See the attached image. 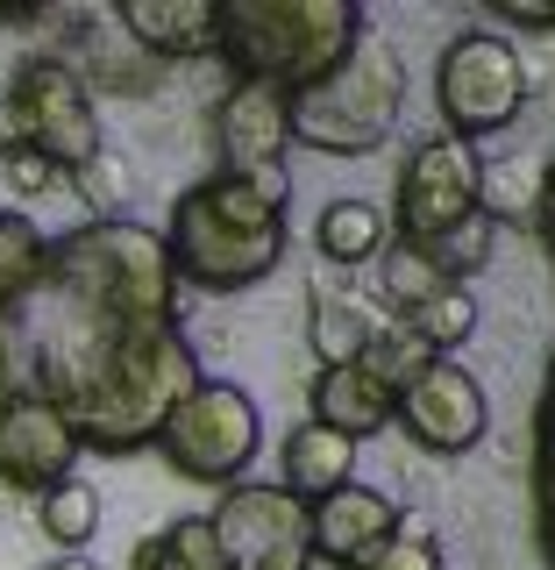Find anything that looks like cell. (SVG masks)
<instances>
[{
    "mask_svg": "<svg viewBox=\"0 0 555 570\" xmlns=\"http://www.w3.org/2000/svg\"><path fill=\"white\" fill-rule=\"evenodd\" d=\"M257 442H264V421H257V400L228 379H200L186 400L171 406V421L157 428V456L171 463L178 478L192 485H242V471L257 463Z\"/></svg>",
    "mask_w": 555,
    "mask_h": 570,
    "instance_id": "8992f818",
    "label": "cell"
},
{
    "mask_svg": "<svg viewBox=\"0 0 555 570\" xmlns=\"http://www.w3.org/2000/svg\"><path fill=\"white\" fill-rule=\"evenodd\" d=\"M0 150L43 157L50 171L86 178L100 165V107L58 50H36L0 86Z\"/></svg>",
    "mask_w": 555,
    "mask_h": 570,
    "instance_id": "5b68a950",
    "label": "cell"
},
{
    "mask_svg": "<svg viewBox=\"0 0 555 570\" xmlns=\"http://www.w3.org/2000/svg\"><path fill=\"white\" fill-rule=\"evenodd\" d=\"M79 435H71V421L58 414L50 400H36V392H0V492H58L65 478H79L71 463H79Z\"/></svg>",
    "mask_w": 555,
    "mask_h": 570,
    "instance_id": "7c38bea8",
    "label": "cell"
},
{
    "mask_svg": "<svg viewBox=\"0 0 555 570\" xmlns=\"http://www.w3.org/2000/svg\"><path fill=\"white\" fill-rule=\"evenodd\" d=\"M349 570H442V542L420 521H399V534H392L378 557H364V563H349Z\"/></svg>",
    "mask_w": 555,
    "mask_h": 570,
    "instance_id": "484cf974",
    "label": "cell"
},
{
    "mask_svg": "<svg viewBox=\"0 0 555 570\" xmlns=\"http://www.w3.org/2000/svg\"><path fill=\"white\" fill-rule=\"evenodd\" d=\"M0 171L14 178V193H29V200H43V193L65 186V171H50L43 157H22V150H0Z\"/></svg>",
    "mask_w": 555,
    "mask_h": 570,
    "instance_id": "83f0119b",
    "label": "cell"
},
{
    "mask_svg": "<svg viewBox=\"0 0 555 570\" xmlns=\"http://www.w3.org/2000/svg\"><path fill=\"white\" fill-rule=\"evenodd\" d=\"M129 570H228V557L214 542L207 513H186V521H165L157 534H142L129 549Z\"/></svg>",
    "mask_w": 555,
    "mask_h": 570,
    "instance_id": "d6986e66",
    "label": "cell"
},
{
    "mask_svg": "<svg viewBox=\"0 0 555 570\" xmlns=\"http://www.w3.org/2000/svg\"><path fill=\"white\" fill-rule=\"evenodd\" d=\"M378 293H385L392 314H414V307H427L435 293H449V278H442V264L427 257V249H414V243L392 236V243L378 249Z\"/></svg>",
    "mask_w": 555,
    "mask_h": 570,
    "instance_id": "44dd1931",
    "label": "cell"
},
{
    "mask_svg": "<svg viewBox=\"0 0 555 570\" xmlns=\"http://www.w3.org/2000/svg\"><path fill=\"white\" fill-rule=\"evenodd\" d=\"M299 570H320V563H299Z\"/></svg>",
    "mask_w": 555,
    "mask_h": 570,
    "instance_id": "4dcf8cb0",
    "label": "cell"
},
{
    "mask_svg": "<svg viewBox=\"0 0 555 570\" xmlns=\"http://www.w3.org/2000/svg\"><path fill=\"white\" fill-rule=\"evenodd\" d=\"M115 22L157 65H186L221 50V0H129V8H115Z\"/></svg>",
    "mask_w": 555,
    "mask_h": 570,
    "instance_id": "5bb4252c",
    "label": "cell"
},
{
    "mask_svg": "<svg viewBox=\"0 0 555 570\" xmlns=\"http://www.w3.org/2000/svg\"><path fill=\"white\" fill-rule=\"evenodd\" d=\"M392 428H406V442L427 450V456H470L477 442H485V428H492V400H485V385H477L470 364L435 356V364L399 392Z\"/></svg>",
    "mask_w": 555,
    "mask_h": 570,
    "instance_id": "8fae6325",
    "label": "cell"
},
{
    "mask_svg": "<svg viewBox=\"0 0 555 570\" xmlns=\"http://www.w3.org/2000/svg\"><path fill=\"white\" fill-rule=\"evenodd\" d=\"M165 257H171L178 293L186 285L192 293H249L285 264V207L228 171L192 178L171 200Z\"/></svg>",
    "mask_w": 555,
    "mask_h": 570,
    "instance_id": "6da1fadb",
    "label": "cell"
},
{
    "mask_svg": "<svg viewBox=\"0 0 555 570\" xmlns=\"http://www.w3.org/2000/svg\"><path fill=\"white\" fill-rule=\"evenodd\" d=\"M534 228H542V243H548V257H555V165L542 178V193H534Z\"/></svg>",
    "mask_w": 555,
    "mask_h": 570,
    "instance_id": "f1b7e54d",
    "label": "cell"
},
{
    "mask_svg": "<svg viewBox=\"0 0 555 570\" xmlns=\"http://www.w3.org/2000/svg\"><path fill=\"white\" fill-rule=\"evenodd\" d=\"M406 513L392 507V499L378 485H343V492H328V499H314L307 507V534H314V563H335V570H349V563H364V557H378V549L399 534Z\"/></svg>",
    "mask_w": 555,
    "mask_h": 570,
    "instance_id": "4fadbf2b",
    "label": "cell"
},
{
    "mask_svg": "<svg viewBox=\"0 0 555 570\" xmlns=\"http://www.w3.org/2000/svg\"><path fill=\"white\" fill-rule=\"evenodd\" d=\"M307 406L320 428H335V435H349V442H370V435H385L392 428V392L370 379L364 364H328V371H314V385H307Z\"/></svg>",
    "mask_w": 555,
    "mask_h": 570,
    "instance_id": "9a60e30c",
    "label": "cell"
},
{
    "mask_svg": "<svg viewBox=\"0 0 555 570\" xmlns=\"http://www.w3.org/2000/svg\"><path fill=\"white\" fill-rule=\"evenodd\" d=\"M214 142H221V171L257 186L264 200L285 207V150H293V94L264 79H236L214 107Z\"/></svg>",
    "mask_w": 555,
    "mask_h": 570,
    "instance_id": "30bf717a",
    "label": "cell"
},
{
    "mask_svg": "<svg viewBox=\"0 0 555 570\" xmlns=\"http://www.w3.org/2000/svg\"><path fill=\"white\" fill-rule=\"evenodd\" d=\"M356 364H364L370 379H378V385L392 392V400H399V392L414 385L427 364H435V350H420L414 335H406V321H378V335H370V350L356 356Z\"/></svg>",
    "mask_w": 555,
    "mask_h": 570,
    "instance_id": "cb8c5ba5",
    "label": "cell"
},
{
    "mask_svg": "<svg viewBox=\"0 0 555 570\" xmlns=\"http://www.w3.org/2000/svg\"><path fill=\"white\" fill-rule=\"evenodd\" d=\"M43 570H100V563H93V557H86V549H71V557H50Z\"/></svg>",
    "mask_w": 555,
    "mask_h": 570,
    "instance_id": "f546056e",
    "label": "cell"
},
{
    "mask_svg": "<svg viewBox=\"0 0 555 570\" xmlns=\"http://www.w3.org/2000/svg\"><path fill=\"white\" fill-rule=\"evenodd\" d=\"M50 293L65 307L115 321V328H171L178 321V278L165 257V236L142 222H100L71 228V236H50Z\"/></svg>",
    "mask_w": 555,
    "mask_h": 570,
    "instance_id": "7a4b0ae2",
    "label": "cell"
},
{
    "mask_svg": "<svg viewBox=\"0 0 555 570\" xmlns=\"http://www.w3.org/2000/svg\"><path fill=\"white\" fill-rule=\"evenodd\" d=\"M307 335H314L320 371H328V364H356V356L370 350V335H378V321L343 293H314L307 299Z\"/></svg>",
    "mask_w": 555,
    "mask_h": 570,
    "instance_id": "ffe728a7",
    "label": "cell"
},
{
    "mask_svg": "<svg viewBox=\"0 0 555 570\" xmlns=\"http://www.w3.org/2000/svg\"><path fill=\"white\" fill-rule=\"evenodd\" d=\"M406 107V65L399 50L364 36L328 79L293 94V142H307L320 157H370L378 142L399 129Z\"/></svg>",
    "mask_w": 555,
    "mask_h": 570,
    "instance_id": "277c9868",
    "label": "cell"
},
{
    "mask_svg": "<svg viewBox=\"0 0 555 570\" xmlns=\"http://www.w3.org/2000/svg\"><path fill=\"white\" fill-rule=\"evenodd\" d=\"M214 542H221L228 570H299L314 563V534H307V499H293L285 485H228L207 513Z\"/></svg>",
    "mask_w": 555,
    "mask_h": 570,
    "instance_id": "9c48e42d",
    "label": "cell"
},
{
    "mask_svg": "<svg viewBox=\"0 0 555 570\" xmlns=\"http://www.w3.org/2000/svg\"><path fill=\"white\" fill-rule=\"evenodd\" d=\"M285 463H278V485L293 492V499H328V492H343V485H356V442L349 435H335V428H320V421H299L293 435H285V450H278Z\"/></svg>",
    "mask_w": 555,
    "mask_h": 570,
    "instance_id": "2e32d148",
    "label": "cell"
},
{
    "mask_svg": "<svg viewBox=\"0 0 555 570\" xmlns=\"http://www.w3.org/2000/svg\"><path fill=\"white\" fill-rule=\"evenodd\" d=\"M392 243V222L378 200H356V193H343V200H328L314 214V249L328 264H343V272H356V264H378V249Z\"/></svg>",
    "mask_w": 555,
    "mask_h": 570,
    "instance_id": "e0dca14e",
    "label": "cell"
},
{
    "mask_svg": "<svg viewBox=\"0 0 555 570\" xmlns=\"http://www.w3.org/2000/svg\"><path fill=\"white\" fill-rule=\"evenodd\" d=\"M492 243H498V222H492V214H470V222L449 228L427 257L442 264V278H449V285H470V272H485V264H492Z\"/></svg>",
    "mask_w": 555,
    "mask_h": 570,
    "instance_id": "d4e9b609",
    "label": "cell"
},
{
    "mask_svg": "<svg viewBox=\"0 0 555 570\" xmlns=\"http://www.w3.org/2000/svg\"><path fill=\"white\" fill-rule=\"evenodd\" d=\"M370 36L364 8L349 0H221V58L236 79H264V86H299L328 79Z\"/></svg>",
    "mask_w": 555,
    "mask_h": 570,
    "instance_id": "3957f363",
    "label": "cell"
},
{
    "mask_svg": "<svg viewBox=\"0 0 555 570\" xmlns=\"http://www.w3.org/2000/svg\"><path fill=\"white\" fill-rule=\"evenodd\" d=\"M470 214H485V157H477V142L427 136L399 165V186H392V214H385L392 236L414 249H435Z\"/></svg>",
    "mask_w": 555,
    "mask_h": 570,
    "instance_id": "ba28073f",
    "label": "cell"
},
{
    "mask_svg": "<svg viewBox=\"0 0 555 570\" xmlns=\"http://www.w3.org/2000/svg\"><path fill=\"white\" fill-rule=\"evenodd\" d=\"M435 107L449 121L442 136H456V142L513 129L527 107V58L498 29H463L435 65Z\"/></svg>",
    "mask_w": 555,
    "mask_h": 570,
    "instance_id": "52a82bcc",
    "label": "cell"
},
{
    "mask_svg": "<svg viewBox=\"0 0 555 570\" xmlns=\"http://www.w3.org/2000/svg\"><path fill=\"white\" fill-rule=\"evenodd\" d=\"M36 528L50 534V549L58 557H71V549H86L100 534V492L86 485V478H65L58 492L36 499Z\"/></svg>",
    "mask_w": 555,
    "mask_h": 570,
    "instance_id": "7402d4cb",
    "label": "cell"
},
{
    "mask_svg": "<svg viewBox=\"0 0 555 570\" xmlns=\"http://www.w3.org/2000/svg\"><path fill=\"white\" fill-rule=\"evenodd\" d=\"M534 542L555 570V450H542V442H534Z\"/></svg>",
    "mask_w": 555,
    "mask_h": 570,
    "instance_id": "4316f807",
    "label": "cell"
},
{
    "mask_svg": "<svg viewBox=\"0 0 555 570\" xmlns=\"http://www.w3.org/2000/svg\"><path fill=\"white\" fill-rule=\"evenodd\" d=\"M399 321H406V335H414L420 350L449 356L456 343H470V328H477V299H470V285H449V293H435L427 307L399 314Z\"/></svg>",
    "mask_w": 555,
    "mask_h": 570,
    "instance_id": "603a6c76",
    "label": "cell"
},
{
    "mask_svg": "<svg viewBox=\"0 0 555 570\" xmlns=\"http://www.w3.org/2000/svg\"><path fill=\"white\" fill-rule=\"evenodd\" d=\"M50 278V236L29 222L22 207H0V321L29 307Z\"/></svg>",
    "mask_w": 555,
    "mask_h": 570,
    "instance_id": "ac0fdd59",
    "label": "cell"
}]
</instances>
